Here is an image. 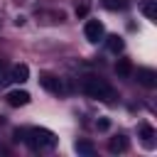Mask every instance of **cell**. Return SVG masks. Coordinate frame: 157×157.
Wrapping results in <instances>:
<instances>
[{"label": "cell", "mask_w": 157, "mask_h": 157, "mask_svg": "<svg viewBox=\"0 0 157 157\" xmlns=\"http://www.w3.org/2000/svg\"><path fill=\"white\" fill-rule=\"evenodd\" d=\"M105 44H108V49H110L113 54H120V52H123V47H125L123 37H118V34H110V37H105Z\"/></svg>", "instance_id": "ba28073f"}, {"label": "cell", "mask_w": 157, "mask_h": 157, "mask_svg": "<svg viewBox=\"0 0 157 157\" xmlns=\"http://www.w3.org/2000/svg\"><path fill=\"white\" fill-rule=\"evenodd\" d=\"M142 15L155 22V20H157V0H147V2L142 5Z\"/></svg>", "instance_id": "30bf717a"}, {"label": "cell", "mask_w": 157, "mask_h": 157, "mask_svg": "<svg viewBox=\"0 0 157 157\" xmlns=\"http://www.w3.org/2000/svg\"><path fill=\"white\" fill-rule=\"evenodd\" d=\"M81 91L88 98H96V101H105V103L115 101V88L101 76H83L81 78Z\"/></svg>", "instance_id": "7a4b0ae2"}, {"label": "cell", "mask_w": 157, "mask_h": 157, "mask_svg": "<svg viewBox=\"0 0 157 157\" xmlns=\"http://www.w3.org/2000/svg\"><path fill=\"white\" fill-rule=\"evenodd\" d=\"M137 81L147 88H155L157 86V74L152 69H137Z\"/></svg>", "instance_id": "52a82bcc"}, {"label": "cell", "mask_w": 157, "mask_h": 157, "mask_svg": "<svg viewBox=\"0 0 157 157\" xmlns=\"http://www.w3.org/2000/svg\"><path fill=\"white\" fill-rule=\"evenodd\" d=\"M88 10H91V0H78V2H76V15H78V17H86Z\"/></svg>", "instance_id": "4fadbf2b"}, {"label": "cell", "mask_w": 157, "mask_h": 157, "mask_svg": "<svg viewBox=\"0 0 157 157\" xmlns=\"http://www.w3.org/2000/svg\"><path fill=\"white\" fill-rule=\"evenodd\" d=\"M15 137L27 142L32 150H49L56 145V135L47 128H22V130H15Z\"/></svg>", "instance_id": "6da1fadb"}, {"label": "cell", "mask_w": 157, "mask_h": 157, "mask_svg": "<svg viewBox=\"0 0 157 157\" xmlns=\"http://www.w3.org/2000/svg\"><path fill=\"white\" fill-rule=\"evenodd\" d=\"M103 5L108 10H125L128 7V0H103Z\"/></svg>", "instance_id": "5bb4252c"}, {"label": "cell", "mask_w": 157, "mask_h": 157, "mask_svg": "<svg viewBox=\"0 0 157 157\" xmlns=\"http://www.w3.org/2000/svg\"><path fill=\"white\" fill-rule=\"evenodd\" d=\"M27 78H29V66L27 64H15L7 71V81H12V83H25Z\"/></svg>", "instance_id": "277c9868"}, {"label": "cell", "mask_w": 157, "mask_h": 157, "mask_svg": "<svg viewBox=\"0 0 157 157\" xmlns=\"http://www.w3.org/2000/svg\"><path fill=\"white\" fill-rule=\"evenodd\" d=\"M96 128H98V130H108V128H110V123H108L105 118H101V120H96Z\"/></svg>", "instance_id": "e0dca14e"}, {"label": "cell", "mask_w": 157, "mask_h": 157, "mask_svg": "<svg viewBox=\"0 0 157 157\" xmlns=\"http://www.w3.org/2000/svg\"><path fill=\"white\" fill-rule=\"evenodd\" d=\"M7 81V66H5V61L0 59V86Z\"/></svg>", "instance_id": "2e32d148"}, {"label": "cell", "mask_w": 157, "mask_h": 157, "mask_svg": "<svg viewBox=\"0 0 157 157\" xmlns=\"http://www.w3.org/2000/svg\"><path fill=\"white\" fill-rule=\"evenodd\" d=\"M118 74H120V76H128V74H130V64H128V61H120V64H118Z\"/></svg>", "instance_id": "9a60e30c"}, {"label": "cell", "mask_w": 157, "mask_h": 157, "mask_svg": "<svg viewBox=\"0 0 157 157\" xmlns=\"http://www.w3.org/2000/svg\"><path fill=\"white\" fill-rule=\"evenodd\" d=\"M7 103H10L12 108L27 105V103H29V93H27V91H22V88H15V91H10V93H7Z\"/></svg>", "instance_id": "8992f818"}, {"label": "cell", "mask_w": 157, "mask_h": 157, "mask_svg": "<svg viewBox=\"0 0 157 157\" xmlns=\"http://www.w3.org/2000/svg\"><path fill=\"white\" fill-rule=\"evenodd\" d=\"M140 135H142L145 145H150V147L155 145V130H152L150 125H142V128H140Z\"/></svg>", "instance_id": "7c38bea8"}, {"label": "cell", "mask_w": 157, "mask_h": 157, "mask_svg": "<svg viewBox=\"0 0 157 157\" xmlns=\"http://www.w3.org/2000/svg\"><path fill=\"white\" fill-rule=\"evenodd\" d=\"M39 83H42L47 91H52V93H64V91H66L64 81H61V78H56V76H52V74H44V76L39 78Z\"/></svg>", "instance_id": "5b68a950"}, {"label": "cell", "mask_w": 157, "mask_h": 157, "mask_svg": "<svg viewBox=\"0 0 157 157\" xmlns=\"http://www.w3.org/2000/svg\"><path fill=\"white\" fill-rule=\"evenodd\" d=\"M110 152H125L128 150V137L125 135H115V137H110Z\"/></svg>", "instance_id": "9c48e42d"}, {"label": "cell", "mask_w": 157, "mask_h": 157, "mask_svg": "<svg viewBox=\"0 0 157 157\" xmlns=\"http://www.w3.org/2000/svg\"><path fill=\"white\" fill-rule=\"evenodd\" d=\"M83 34H86V39H88L91 44H98V42L105 37V27H103V22H98V20H88L86 27H83Z\"/></svg>", "instance_id": "3957f363"}, {"label": "cell", "mask_w": 157, "mask_h": 157, "mask_svg": "<svg viewBox=\"0 0 157 157\" xmlns=\"http://www.w3.org/2000/svg\"><path fill=\"white\" fill-rule=\"evenodd\" d=\"M74 147H76V152H78V155H88V157H91V155L96 152V147H93V145H91L88 140H78V142H76Z\"/></svg>", "instance_id": "8fae6325"}]
</instances>
